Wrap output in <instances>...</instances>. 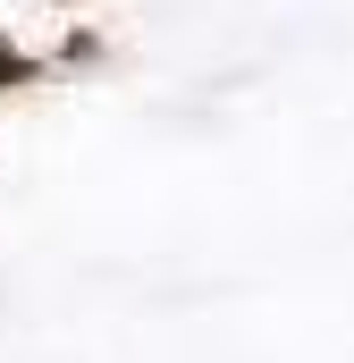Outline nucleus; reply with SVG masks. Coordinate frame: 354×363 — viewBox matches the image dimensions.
Wrapping results in <instances>:
<instances>
[{
	"label": "nucleus",
	"mask_w": 354,
	"mask_h": 363,
	"mask_svg": "<svg viewBox=\"0 0 354 363\" xmlns=\"http://www.w3.org/2000/svg\"><path fill=\"white\" fill-rule=\"evenodd\" d=\"M17 68H25V60H17V43L0 34V85H17Z\"/></svg>",
	"instance_id": "1"
}]
</instances>
